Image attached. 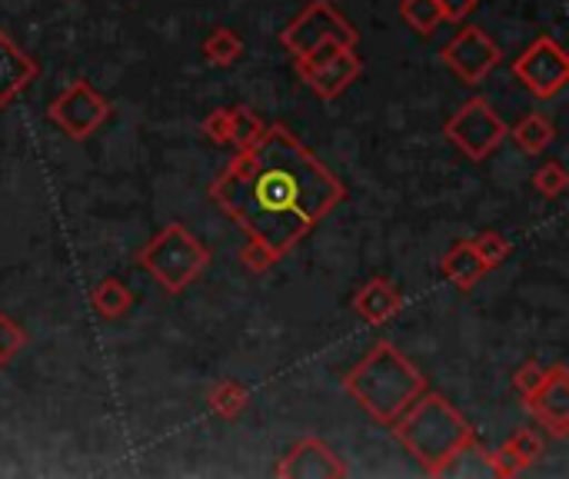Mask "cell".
<instances>
[{
    "label": "cell",
    "instance_id": "6da1fadb",
    "mask_svg": "<svg viewBox=\"0 0 569 479\" xmlns=\"http://www.w3.org/2000/svg\"><path fill=\"white\" fill-rule=\"evenodd\" d=\"M210 193L247 237L283 257L347 197V187L283 123H273L250 150L237 153Z\"/></svg>",
    "mask_w": 569,
    "mask_h": 479
},
{
    "label": "cell",
    "instance_id": "7a4b0ae2",
    "mask_svg": "<svg viewBox=\"0 0 569 479\" xmlns=\"http://www.w3.org/2000/svg\"><path fill=\"white\" fill-rule=\"evenodd\" d=\"M343 390L383 427H390L423 390L427 377L393 347L377 343L343 380Z\"/></svg>",
    "mask_w": 569,
    "mask_h": 479
},
{
    "label": "cell",
    "instance_id": "3957f363",
    "mask_svg": "<svg viewBox=\"0 0 569 479\" xmlns=\"http://www.w3.org/2000/svg\"><path fill=\"white\" fill-rule=\"evenodd\" d=\"M390 427L397 440L423 463L430 477L457 447H463L473 437L463 413L453 410V403H447L440 393H427V390Z\"/></svg>",
    "mask_w": 569,
    "mask_h": 479
},
{
    "label": "cell",
    "instance_id": "277c9868",
    "mask_svg": "<svg viewBox=\"0 0 569 479\" xmlns=\"http://www.w3.org/2000/svg\"><path fill=\"white\" fill-rule=\"evenodd\" d=\"M137 263L150 270L167 293H183L207 270L210 250L183 223H170L137 253Z\"/></svg>",
    "mask_w": 569,
    "mask_h": 479
},
{
    "label": "cell",
    "instance_id": "5b68a950",
    "mask_svg": "<svg viewBox=\"0 0 569 479\" xmlns=\"http://www.w3.org/2000/svg\"><path fill=\"white\" fill-rule=\"evenodd\" d=\"M280 43L300 60V57L313 53L323 43L357 47L360 43V33L353 30V23L330 0H313L303 13H297L287 23V30L280 33Z\"/></svg>",
    "mask_w": 569,
    "mask_h": 479
},
{
    "label": "cell",
    "instance_id": "8992f818",
    "mask_svg": "<svg viewBox=\"0 0 569 479\" xmlns=\"http://www.w3.org/2000/svg\"><path fill=\"white\" fill-rule=\"evenodd\" d=\"M447 140L470 160H487L503 140H507V123L503 117L490 107V100L473 97L463 107H457V113L447 120L443 127Z\"/></svg>",
    "mask_w": 569,
    "mask_h": 479
},
{
    "label": "cell",
    "instance_id": "52a82bcc",
    "mask_svg": "<svg viewBox=\"0 0 569 479\" xmlns=\"http://www.w3.org/2000/svg\"><path fill=\"white\" fill-rule=\"evenodd\" d=\"M300 77L313 87L317 97L323 100H337L350 83H357V77L363 73V60L357 53V47H343V43H323L313 53L297 60Z\"/></svg>",
    "mask_w": 569,
    "mask_h": 479
},
{
    "label": "cell",
    "instance_id": "ba28073f",
    "mask_svg": "<svg viewBox=\"0 0 569 479\" xmlns=\"http://www.w3.org/2000/svg\"><path fill=\"white\" fill-rule=\"evenodd\" d=\"M513 73L540 100H553L569 83V57L557 37H537L517 60Z\"/></svg>",
    "mask_w": 569,
    "mask_h": 479
},
{
    "label": "cell",
    "instance_id": "9c48e42d",
    "mask_svg": "<svg viewBox=\"0 0 569 479\" xmlns=\"http://www.w3.org/2000/svg\"><path fill=\"white\" fill-rule=\"evenodd\" d=\"M47 117L53 120L57 130H63L70 140H87L90 133H97L107 117H110V103L87 83V80H73L60 97H53Z\"/></svg>",
    "mask_w": 569,
    "mask_h": 479
},
{
    "label": "cell",
    "instance_id": "30bf717a",
    "mask_svg": "<svg viewBox=\"0 0 569 479\" xmlns=\"http://www.w3.org/2000/svg\"><path fill=\"white\" fill-rule=\"evenodd\" d=\"M503 60L500 43L483 30V27H463L447 47H443V63L463 80V83H480L490 77V70Z\"/></svg>",
    "mask_w": 569,
    "mask_h": 479
},
{
    "label": "cell",
    "instance_id": "8fae6325",
    "mask_svg": "<svg viewBox=\"0 0 569 479\" xmlns=\"http://www.w3.org/2000/svg\"><path fill=\"white\" fill-rule=\"evenodd\" d=\"M527 407L533 413V420L557 440H567L569 433V370L563 363L550 367L547 383L527 397Z\"/></svg>",
    "mask_w": 569,
    "mask_h": 479
},
{
    "label": "cell",
    "instance_id": "7c38bea8",
    "mask_svg": "<svg viewBox=\"0 0 569 479\" xmlns=\"http://www.w3.org/2000/svg\"><path fill=\"white\" fill-rule=\"evenodd\" d=\"M280 479H343L347 467L340 463V457L320 443V440H300L277 467Z\"/></svg>",
    "mask_w": 569,
    "mask_h": 479
},
{
    "label": "cell",
    "instance_id": "4fadbf2b",
    "mask_svg": "<svg viewBox=\"0 0 569 479\" xmlns=\"http://www.w3.org/2000/svg\"><path fill=\"white\" fill-rule=\"evenodd\" d=\"M40 77V67L33 57H27L7 30H0V110L10 107L33 80Z\"/></svg>",
    "mask_w": 569,
    "mask_h": 479
},
{
    "label": "cell",
    "instance_id": "5bb4252c",
    "mask_svg": "<svg viewBox=\"0 0 569 479\" xmlns=\"http://www.w3.org/2000/svg\"><path fill=\"white\" fill-rule=\"evenodd\" d=\"M353 310H357L370 327H380V323H387L390 317H397V313L403 310V293H400L390 280L373 277V280H367L363 290L353 297Z\"/></svg>",
    "mask_w": 569,
    "mask_h": 479
},
{
    "label": "cell",
    "instance_id": "9a60e30c",
    "mask_svg": "<svg viewBox=\"0 0 569 479\" xmlns=\"http://www.w3.org/2000/svg\"><path fill=\"white\" fill-rule=\"evenodd\" d=\"M433 477L440 479H490L497 477V470H493V457H490V450H483L480 443H477V437H470L463 447H457L437 470H433Z\"/></svg>",
    "mask_w": 569,
    "mask_h": 479
},
{
    "label": "cell",
    "instance_id": "2e32d148",
    "mask_svg": "<svg viewBox=\"0 0 569 479\" xmlns=\"http://www.w3.org/2000/svg\"><path fill=\"white\" fill-rule=\"evenodd\" d=\"M443 277L457 287V290H473L490 270H487V263L477 257V250H473V243L470 240H457L450 250H447V257H443Z\"/></svg>",
    "mask_w": 569,
    "mask_h": 479
},
{
    "label": "cell",
    "instance_id": "e0dca14e",
    "mask_svg": "<svg viewBox=\"0 0 569 479\" xmlns=\"http://www.w3.org/2000/svg\"><path fill=\"white\" fill-rule=\"evenodd\" d=\"M90 303L93 310L103 317V320H120L130 307H133V293L127 290V283H120L117 277H107L93 287L90 293Z\"/></svg>",
    "mask_w": 569,
    "mask_h": 479
},
{
    "label": "cell",
    "instance_id": "ac0fdd59",
    "mask_svg": "<svg viewBox=\"0 0 569 479\" xmlns=\"http://www.w3.org/2000/svg\"><path fill=\"white\" fill-rule=\"evenodd\" d=\"M513 140H517V147L527 150V153H543V150L557 140V127H553L550 117L530 113V117H523V120L513 127Z\"/></svg>",
    "mask_w": 569,
    "mask_h": 479
},
{
    "label": "cell",
    "instance_id": "d6986e66",
    "mask_svg": "<svg viewBox=\"0 0 569 479\" xmlns=\"http://www.w3.org/2000/svg\"><path fill=\"white\" fill-rule=\"evenodd\" d=\"M240 53H243V40H240V33L230 30V27H213L210 37L203 40V57H207L213 67H230V63L240 60Z\"/></svg>",
    "mask_w": 569,
    "mask_h": 479
},
{
    "label": "cell",
    "instance_id": "ffe728a7",
    "mask_svg": "<svg viewBox=\"0 0 569 479\" xmlns=\"http://www.w3.org/2000/svg\"><path fill=\"white\" fill-rule=\"evenodd\" d=\"M207 407H210V413H217L220 420H237V417L250 407V393H247L240 383L227 380V383H217V387L210 390Z\"/></svg>",
    "mask_w": 569,
    "mask_h": 479
},
{
    "label": "cell",
    "instance_id": "44dd1931",
    "mask_svg": "<svg viewBox=\"0 0 569 479\" xmlns=\"http://www.w3.org/2000/svg\"><path fill=\"white\" fill-rule=\"evenodd\" d=\"M263 133H267V123L253 110L230 107V137H227V143H233L237 150H250Z\"/></svg>",
    "mask_w": 569,
    "mask_h": 479
},
{
    "label": "cell",
    "instance_id": "7402d4cb",
    "mask_svg": "<svg viewBox=\"0 0 569 479\" xmlns=\"http://www.w3.org/2000/svg\"><path fill=\"white\" fill-rule=\"evenodd\" d=\"M400 17L417 33H433L443 23V10H440L437 0H400Z\"/></svg>",
    "mask_w": 569,
    "mask_h": 479
},
{
    "label": "cell",
    "instance_id": "603a6c76",
    "mask_svg": "<svg viewBox=\"0 0 569 479\" xmlns=\"http://www.w3.org/2000/svg\"><path fill=\"white\" fill-rule=\"evenodd\" d=\"M23 347H27V330L13 317L0 313V367H10Z\"/></svg>",
    "mask_w": 569,
    "mask_h": 479
},
{
    "label": "cell",
    "instance_id": "cb8c5ba5",
    "mask_svg": "<svg viewBox=\"0 0 569 479\" xmlns=\"http://www.w3.org/2000/svg\"><path fill=\"white\" fill-rule=\"evenodd\" d=\"M473 243V250H477V257L487 263V270H497L507 257H510V250H513V243L503 237V233H480L477 240H470Z\"/></svg>",
    "mask_w": 569,
    "mask_h": 479
},
{
    "label": "cell",
    "instance_id": "d4e9b609",
    "mask_svg": "<svg viewBox=\"0 0 569 479\" xmlns=\"http://www.w3.org/2000/svg\"><path fill=\"white\" fill-rule=\"evenodd\" d=\"M277 260H280V253H277L270 243L257 240V237H250V240L240 247V263H243L250 273H257V277H260V273H267Z\"/></svg>",
    "mask_w": 569,
    "mask_h": 479
},
{
    "label": "cell",
    "instance_id": "484cf974",
    "mask_svg": "<svg viewBox=\"0 0 569 479\" xmlns=\"http://www.w3.org/2000/svg\"><path fill=\"white\" fill-rule=\"evenodd\" d=\"M533 187L543 193V197H560L563 190L569 187V177L567 170H563V163L560 160H550V163H543L540 170H537V177H533Z\"/></svg>",
    "mask_w": 569,
    "mask_h": 479
},
{
    "label": "cell",
    "instance_id": "4316f807",
    "mask_svg": "<svg viewBox=\"0 0 569 479\" xmlns=\"http://www.w3.org/2000/svg\"><path fill=\"white\" fill-rule=\"evenodd\" d=\"M547 377H550V370H547L543 363L530 360V363H523V367L513 373V390L527 400V397H533V393L547 383Z\"/></svg>",
    "mask_w": 569,
    "mask_h": 479
},
{
    "label": "cell",
    "instance_id": "83f0119b",
    "mask_svg": "<svg viewBox=\"0 0 569 479\" xmlns=\"http://www.w3.org/2000/svg\"><path fill=\"white\" fill-rule=\"evenodd\" d=\"M507 447H510V450H513L527 467H533V463L543 457V440H540L533 430H517V433L507 440Z\"/></svg>",
    "mask_w": 569,
    "mask_h": 479
},
{
    "label": "cell",
    "instance_id": "f1b7e54d",
    "mask_svg": "<svg viewBox=\"0 0 569 479\" xmlns=\"http://www.w3.org/2000/svg\"><path fill=\"white\" fill-rule=\"evenodd\" d=\"M200 130H203L213 143H227V137H230V110H213V113H207L203 123H200Z\"/></svg>",
    "mask_w": 569,
    "mask_h": 479
},
{
    "label": "cell",
    "instance_id": "f546056e",
    "mask_svg": "<svg viewBox=\"0 0 569 479\" xmlns=\"http://www.w3.org/2000/svg\"><path fill=\"white\" fill-rule=\"evenodd\" d=\"M437 3L443 10V20H453V23H460L463 17H470L480 7V0H437Z\"/></svg>",
    "mask_w": 569,
    "mask_h": 479
}]
</instances>
